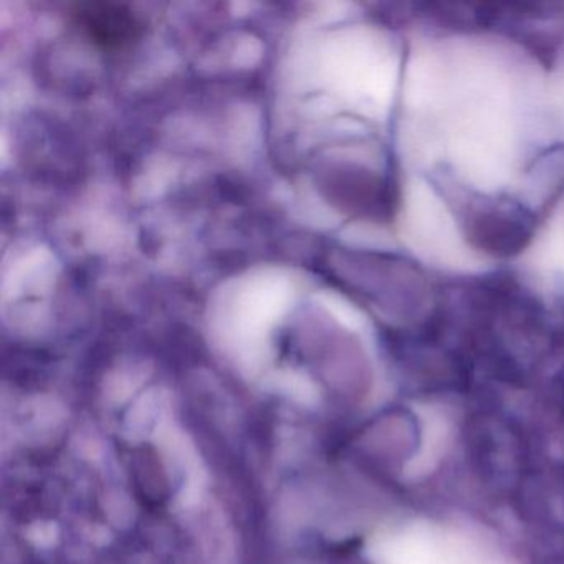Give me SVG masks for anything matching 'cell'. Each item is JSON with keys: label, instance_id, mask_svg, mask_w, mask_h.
Listing matches in <instances>:
<instances>
[{"label": "cell", "instance_id": "cell-1", "mask_svg": "<svg viewBox=\"0 0 564 564\" xmlns=\"http://www.w3.org/2000/svg\"><path fill=\"white\" fill-rule=\"evenodd\" d=\"M455 204L465 239L478 252L511 259L533 242L538 216L520 200L464 191L457 194Z\"/></svg>", "mask_w": 564, "mask_h": 564}, {"label": "cell", "instance_id": "cell-2", "mask_svg": "<svg viewBox=\"0 0 564 564\" xmlns=\"http://www.w3.org/2000/svg\"><path fill=\"white\" fill-rule=\"evenodd\" d=\"M75 15L80 28L105 48L124 47L140 35V22L121 6H80Z\"/></svg>", "mask_w": 564, "mask_h": 564}]
</instances>
